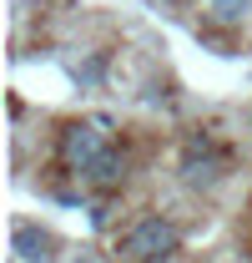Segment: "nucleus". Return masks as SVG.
Masks as SVG:
<instances>
[{
    "label": "nucleus",
    "instance_id": "4",
    "mask_svg": "<svg viewBox=\"0 0 252 263\" xmlns=\"http://www.w3.org/2000/svg\"><path fill=\"white\" fill-rule=\"evenodd\" d=\"M10 248H15L20 263H56V238L40 228V223H26V218L10 228Z\"/></svg>",
    "mask_w": 252,
    "mask_h": 263
},
{
    "label": "nucleus",
    "instance_id": "5",
    "mask_svg": "<svg viewBox=\"0 0 252 263\" xmlns=\"http://www.w3.org/2000/svg\"><path fill=\"white\" fill-rule=\"evenodd\" d=\"M247 15H252V0H207V10H202V21L217 31H242Z\"/></svg>",
    "mask_w": 252,
    "mask_h": 263
},
{
    "label": "nucleus",
    "instance_id": "7",
    "mask_svg": "<svg viewBox=\"0 0 252 263\" xmlns=\"http://www.w3.org/2000/svg\"><path fill=\"white\" fill-rule=\"evenodd\" d=\"M166 5H177V0H166Z\"/></svg>",
    "mask_w": 252,
    "mask_h": 263
},
{
    "label": "nucleus",
    "instance_id": "2",
    "mask_svg": "<svg viewBox=\"0 0 252 263\" xmlns=\"http://www.w3.org/2000/svg\"><path fill=\"white\" fill-rule=\"evenodd\" d=\"M182 248V228L166 213H146L116 238V258L121 263H166Z\"/></svg>",
    "mask_w": 252,
    "mask_h": 263
},
{
    "label": "nucleus",
    "instance_id": "6",
    "mask_svg": "<svg viewBox=\"0 0 252 263\" xmlns=\"http://www.w3.org/2000/svg\"><path fill=\"white\" fill-rule=\"evenodd\" d=\"M76 263H91V258H76Z\"/></svg>",
    "mask_w": 252,
    "mask_h": 263
},
{
    "label": "nucleus",
    "instance_id": "3",
    "mask_svg": "<svg viewBox=\"0 0 252 263\" xmlns=\"http://www.w3.org/2000/svg\"><path fill=\"white\" fill-rule=\"evenodd\" d=\"M222 177H227V152L217 147V137L192 132L182 142V182L192 193H212V187H222Z\"/></svg>",
    "mask_w": 252,
    "mask_h": 263
},
{
    "label": "nucleus",
    "instance_id": "1",
    "mask_svg": "<svg viewBox=\"0 0 252 263\" xmlns=\"http://www.w3.org/2000/svg\"><path fill=\"white\" fill-rule=\"evenodd\" d=\"M111 152H116V127L106 117H76L56 132V162H61V172L81 177V187Z\"/></svg>",
    "mask_w": 252,
    "mask_h": 263
}]
</instances>
